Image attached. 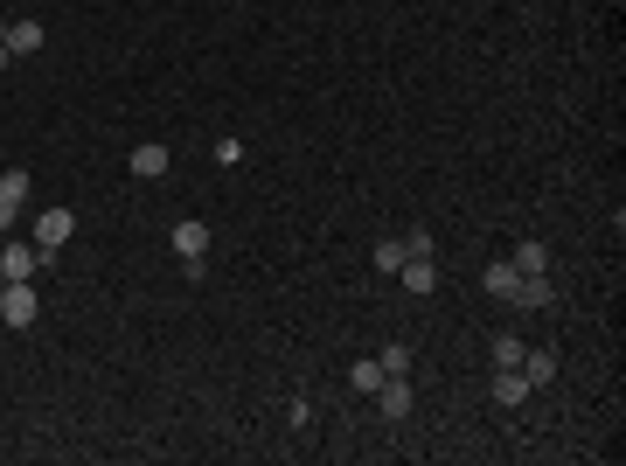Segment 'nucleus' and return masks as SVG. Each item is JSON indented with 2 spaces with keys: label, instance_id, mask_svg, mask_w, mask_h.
<instances>
[{
  "label": "nucleus",
  "instance_id": "21",
  "mask_svg": "<svg viewBox=\"0 0 626 466\" xmlns=\"http://www.w3.org/2000/svg\"><path fill=\"white\" fill-rule=\"evenodd\" d=\"M0 286H7V279H0Z\"/></svg>",
  "mask_w": 626,
  "mask_h": 466
},
{
  "label": "nucleus",
  "instance_id": "5",
  "mask_svg": "<svg viewBox=\"0 0 626 466\" xmlns=\"http://www.w3.org/2000/svg\"><path fill=\"white\" fill-rule=\"evenodd\" d=\"M35 265H42L35 244H7V251H0V279H35Z\"/></svg>",
  "mask_w": 626,
  "mask_h": 466
},
{
  "label": "nucleus",
  "instance_id": "4",
  "mask_svg": "<svg viewBox=\"0 0 626 466\" xmlns=\"http://www.w3.org/2000/svg\"><path fill=\"white\" fill-rule=\"evenodd\" d=\"M376 404H383V418L397 425V418H411V404H418V397H411V383H404V376H383V390H376Z\"/></svg>",
  "mask_w": 626,
  "mask_h": 466
},
{
  "label": "nucleus",
  "instance_id": "8",
  "mask_svg": "<svg viewBox=\"0 0 626 466\" xmlns=\"http://www.w3.org/2000/svg\"><path fill=\"white\" fill-rule=\"evenodd\" d=\"M522 397H529V376H522V369H494V404H501V411H515Z\"/></svg>",
  "mask_w": 626,
  "mask_h": 466
},
{
  "label": "nucleus",
  "instance_id": "10",
  "mask_svg": "<svg viewBox=\"0 0 626 466\" xmlns=\"http://www.w3.org/2000/svg\"><path fill=\"white\" fill-rule=\"evenodd\" d=\"M480 286H487V293H494V300H508V293H515V286H522V272H515V265H508V258H494V265H487V272H480Z\"/></svg>",
  "mask_w": 626,
  "mask_h": 466
},
{
  "label": "nucleus",
  "instance_id": "14",
  "mask_svg": "<svg viewBox=\"0 0 626 466\" xmlns=\"http://www.w3.org/2000/svg\"><path fill=\"white\" fill-rule=\"evenodd\" d=\"M404 258H411V251H404V237H383V244H376V272H390V279H397V265H404Z\"/></svg>",
  "mask_w": 626,
  "mask_h": 466
},
{
  "label": "nucleus",
  "instance_id": "9",
  "mask_svg": "<svg viewBox=\"0 0 626 466\" xmlns=\"http://www.w3.org/2000/svg\"><path fill=\"white\" fill-rule=\"evenodd\" d=\"M508 265H515L522 279H543V272H550V251H543V244L529 237V244H515V258H508Z\"/></svg>",
  "mask_w": 626,
  "mask_h": 466
},
{
  "label": "nucleus",
  "instance_id": "1",
  "mask_svg": "<svg viewBox=\"0 0 626 466\" xmlns=\"http://www.w3.org/2000/svg\"><path fill=\"white\" fill-rule=\"evenodd\" d=\"M35 313H42V300H35L28 279H7V286H0V320H7V327H35Z\"/></svg>",
  "mask_w": 626,
  "mask_h": 466
},
{
  "label": "nucleus",
  "instance_id": "12",
  "mask_svg": "<svg viewBox=\"0 0 626 466\" xmlns=\"http://www.w3.org/2000/svg\"><path fill=\"white\" fill-rule=\"evenodd\" d=\"M126 167H133L140 181H160V174H167V147H154V140H147V147H133V160H126Z\"/></svg>",
  "mask_w": 626,
  "mask_h": 466
},
{
  "label": "nucleus",
  "instance_id": "2",
  "mask_svg": "<svg viewBox=\"0 0 626 466\" xmlns=\"http://www.w3.org/2000/svg\"><path fill=\"white\" fill-rule=\"evenodd\" d=\"M70 237H77V216H70V209H42V216H35V251H42V258H56Z\"/></svg>",
  "mask_w": 626,
  "mask_h": 466
},
{
  "label": "nucleus",
  "instance_id": "20",
  "mask_svg": "<svg viewBox=\"0 0 626 466\" xmlns=\"http://www.w3.org/2000/svg\"><path fill=\"white\" fill-rule=\"evenodd\" d=\"M0 42H7V21H0Z\"/></svg>",
  "mask_w": 626,
  "mask_h": 466
},
{
  "label": "nucleus",
  "instance_id": "11",
  "mask_svg": "<svg viewBox=\"0 0 626 466\" xmlns=\"http://www.w3.org/2000/svg\"><path fill=\"white\" fill-rule=\"evenodd\" d=\"M550 300H557V286H550V272H543V279H522V286L508 293V307H550Z\"/></svg>",
  "mask_w": 626,
  "mask_h": 466
},
{
  "label": "nucleus",
  "instance_id": "15",
  "mask_svg": "<svg viewBox=\"0 0 626 466\" xmlns=\"http://www.w3.org/2000/svg\"><path fill=\"white\" fill-rule=\"evenodd\" d=\"M348 383L376 397V390H383V362H376V355H369V362H355V369H348Z\"/></svg>",
  "mask_w": 626,
  "mask_h": 466
},
{
  "label": "nucleus",
  "instance_id": "13",
  "mask_svg": "<svg viewBox=\"0 0 626 466\" xmlns=\"http://www.w3.org/2000/svg\"><path fill=\"white\" fill-rule=\"evenodd\" d=\"M42 49V21H14L7 28V56H35Z\"/></svg>",
  "mask_w": 626,
  "mask_h": 466
},
{
  "label": "nucleus",
  "instance_id": "7",
  "mask_svg": "<svg viewBox=\"0 0 626 466\" xmlns=\"http://www.w3.org/2000/svg\"><path fill=\"white\" fill-rule=\"evenodd\" d=\"M174 251H181L188 265H202V251H209V223H174Z\"/></svg>",
  "mask_w": 626,
  "mask_h": 466
},
{
  "label": "nucleus",
  "instance_id": "18",
  "mask_svg": "<svg viewBox=\"0 0 626 466\" xmlns=\"http://www.w3.org/2000/svg\"><path fill=\"white\" fill-rule=\"evenodd\" d=\"M522 362V341L515 334H494V369H515Z\"/></svg>",
  "mask_w": 626,
  "mask_h": 466
},
{
  "label": "nucleus",
  "instance_id": "3",
  "mask_svg": "<svg viewBox=\"0 0 626 466\" xmlns=\"http://www.w3.org/2000/svg\"><path fill=\"white\" fill-rule=\"evenodd\" d=\"M397 279H404V293H432V286H439V265H432V251H411V258L397 265Z\"/></svg>",
  "mask_w": 626,
  "mask_h": 466
},
{
  "label": "nucleus",
  "instance_id": "17",
  "mask_svg": "<svg viewBox=\"0 0 626 466\" xmlns=\"http://www.w3.org/2000/svg\"><path fill=\"white\" fill-rule=\"evenodd\" d=\"M0 195L7 202H28V167H0Z\"/></svg>",
  "mask_w": 626,
  "mask_h": 466
},
{
  "label": "nucleus",
  "instance_id": "6",
  "mask_svg": "<svg viewBox=\"0 0 626 466\" xmlns=\"http://www.w3.org/2000/svg\"><path fill=\"white\" fill-rule=\"evenodd\" d=\"M522 376H529V390H543V383H557V355L550 348H522V362H515Z\"/></svg>",
  "mask_w": 626,
  "mask_h": 466
},
{
  "label": "nucleus",
  "instance_id": "16",
  "mask_svg": "<svg viewBox=\"0 0 626 466\" xmlns=\"http://www.w3.org/2000/svg\"><path fill=\"white\" fill-rule=\"evenodd\" d=\"M376 362H383V376H411V348H404V341H390Z\"/></svg>",
  "mask_w": 626,
  "mask_h": 466
},
{
  "label": "nucleus",
  "instance_id": "19",
  "mask_svg": "<svg viewBox=\"0 0 626 466\" xmlns=\"http://www.w3.org/2000/svg\"><path fill=\"white\" fill-rule=\"evenodd\" d=\"M14 223H21V202H7V195H0V237H7Z\"/></svg>",
  "mask_w": 626,
  "mask_h": 466
}]
</instances>
